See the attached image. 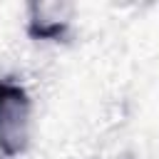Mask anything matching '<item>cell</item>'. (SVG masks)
Returning <instances> with one entry per match:
<instances>
[{
	"label": "cell",
	"mask_w": 159,
	"mask_h": 159,
	"mask_svg": "<svg viewBox=\"0 0 159 159\" xmlns=\"http://www.w3.org/2000/svg\"><path fill=\"white\" fill-rule=\"evenodd\" d=\"M30 139V99L27 92L0 80V149L7 157L25 152Z\"/></svg>",
	"instance_id": "obj_1"
},
{
	"label": "cell",
	"mask_w": 159,
	"mask_h": 159,
	"mask_svg": "<svg viewBox=\"0 0 159 159\" xmlns=\"http://www.w3.org/2000/svg\"><path fill=\"white\" fill-rule=\"evenodd\" d=\"M30 10L40 12V15H32L30 20V35L32 37H40V40H55L65 32L67 27V20H57V17H45V12L40 10V5H30Z\"/></svg>",
	"instance_id": "obj_2"
}]
</instances>
